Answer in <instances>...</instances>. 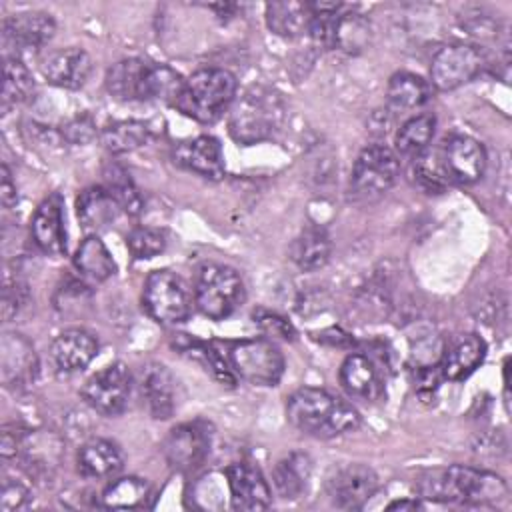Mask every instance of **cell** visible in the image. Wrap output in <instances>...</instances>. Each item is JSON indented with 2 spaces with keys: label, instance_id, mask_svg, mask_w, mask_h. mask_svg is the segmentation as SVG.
<instances>
[{
  "label": "cell",
  "instance_id": "cell-37",
  "mask_svg": "<svg viewBox=\"0 0 512 512\" xmlns=\"http://www.w3.org/2000/svg\"><path fill=\"white\" fill-rule=\"evenodd\" d=\"M150 498V484L144 478L126 476L112 482L102 492V504L106 508H140Z\"/></svg>",
  "mask_w": 512,
  "mask_h": 512
},
{
  "label": "cell",
  "instance_id": "cell-12",
  "mask_svg": "<svg viewBox=\"0 0 512 512\" xmlns=\"http://www.w3.org/2000/svg\"><path fill=\"white\" fill-rule=\"evenodd\" d=\"M212 446V430L204 420L180 424L168 432L162 452L176 470L190 472L204 464Z\"/></svg>",
  "mask_w": 512,
  "mask_h": 512
},
{
  "label": "cell",
  "instance_id": "cell-43",
  "mask_svg": "<svg viewBox=\"0 0 512 512\" xmlns=\"http://www.w3.org/2000/svg\"><path fill=\"white\" fill-rule=\"evenodd\" d=\"M62 134L70 140V142H88L94 136V126L90 120L86 118H76L74 122H70Z\"/></svg>",
  "mask_w": 512,
  "mask_h": 512
},
{
  "label": "cell",
  "instance_id": "cell-32",
  "mask_svg": "<svg viewBox=\"0 0 512 512\" xmlns=\"http://www.w3.org/2000/svg\"><path fill=\"white\" fill-rule=\"evenodd\" d=\"M386 96L394 110H412L430 100V84L412 72H396L388 82Z\"/></svg>",
  "mask_w": 512,
  "mask_h": 512
},
{
  "label": "cell",
  "instance_id": "cell-25",
  "mask_svg": "<svg viewBox=\"0 0 512 512\" xmlns=\"http://www.w3.org/2000/svg\"><path fill=\"white\" fill-rule=\"evenodd\" d=\"M76 464H78V472L84 478L98 480V478H108L116 474L124 464V456L112 440L90 438L78 448Z\"/></svg>",
  "mask_w": 512,
  "mask_h": 512
},
{
  "label": "cell",
  "instance_id": "cell-41",
  "mask_svg": "<svg viewBox=\"0 0 512 512\" xmlns=\"http://www.w3.org/2000/svg\"><path fill=\"white\" fill-rule=\"evenodd\" d=\"M252 318H254V324L260 328V332L266 334L270 340L292 342L296 338L294 326L284 316H280L278 312L258 308V310H254Z\"/></svg>",
  "mask_w": 512,
  "mask_h": 512
},
{
  "label": "cell",
  "instance_id": "cell-34",
  "mask_svg": "<svg viewBox=\"0 0 512 512\" xmlns=\"http://www.w3.org/2000/svg\"><path fill=\"white\" fill-rule=\"evenodd\" d=\"M34 90V78L18 56H4L2 66V110L24 102Z\"/></svg>",
  "mask_w": 512,
  "mask_h": 512
},
{
  "label": "cell",
  "instance_id": "cell-39",
  "mask_svg": "<svg viewBox=\"0 0 512 512\" xmlns=\"http://www.w3.org/2000/svg\"><path fill=\"white\" fill-rule=\"evenodd\" d=\"M104 188L114 196V200L118 202L122 212L130 214V216H138L142 212L144 198L124 168L110 166L104 172Z\"/></svg>",
  "mask_w": 512,
  "mask_h": 512
},
{
  "label": "cell",
  "instance_id": "cell-6",
  "mask_svg": "<svg viewBox=\"0 0 512 512\" xmlns=\"http://www.w3.org/2000/svg\"><path fill=\"white\" fill-rule=\"evenodd\" d=\"M226 362L236 374L254 386H276L284 374V356L270 338H248L226 344Z\"/></svg>",
  "mask_w": 512,
  "mask_h": 512
},
{
  "label": "cell",
  "instance_id": "cell-1",
  "mask_svg": "<svg viewBox=\"0 0 512 512\" xmlns=\"http://www.w3.org/2000/svg\"><path fill=\"white\" fill-rule=\"evenodd\" d=\"M286 418L298 432L314 438L342 436L360 426V414L350 402L314 386L288 396Z\"/></svg>",
  "mask_w": 512,
  "mask_h": 512
},
{
  "label": "cell",
  "instance_id": "cell-45",
  "mask_svg": "<svg viewBox=\"0 0 512 512\" xmlns=\"http://www.w3.org/2000/svg\"><path fill=\"white\" fill-rule=\"evenodd\" d=\"M386 508L388 510H418L420 502L418 500H396V502H390Z\"/></svg>",
  "mask_w": 512,
  "mask_h": 512
},
{
  "label": "cell",
  "instance_id": "cell-35",
  "mask_svg": "<svg viewBox=\"0 0 512 512\" xmlns=\"http://www.w3.org/2000/svg\"><path fill=\"white\" fill-rule=\"evenodd\" d=\"M436 118L434 114H418L406 120L396 132V154L416 158L422 154L434 138Z\"/></svg>",
  "mask_w": 512,
  "mask_h": 512
},
{
  "label": "cell",
  "instance_id": "cell-7",
  "mask_svg": "<svg viewBox=\"0 0 512 512\" xmlns=\"http://www.w3.org/2000/svg\"><path fill=\"white\" fill-rule=\"evenodd\" d=\"M400 172L398 154L384 144H370L360 150L350 174V198L370 202L384 196Z\"/></svg>",
  "mask_w": 512,
  "mask_h": 512
},
{
  "label": "cell",
  "instance_id": "cell-15",
  "mask_svg": "<svg viewBox=\"0 0 512 512\" xmlns=\"http://www.w3.org/2000/svg\"><path fill=\"white\" fill-rule=\"evenodd\" d=\"M140 396L146 404V410L156 420H166L174 414L178 400H176V378L172 372L158 362H150L142 366L138 376Z\"/></svg>",
  "mask_w": 512,
  "mask_h": 512
},
{
  "label": "cell",
  "instance_id": "cell-17",
  "mask_svg": "<svg viewBox=\"0 0 512 512\" xmlns=\"http://www.w3.org/2000/svg\"><path fill=\"white\" fill-rule=\"evenodd\" d=\"M98 354V338L82 328L58 334L50 346V360L58 372L72 374L84 370Z\"/></svg>",
  "mask_w": 512,
  "mask_h": 512
},
{
  "label": "cell",
  "instance_id": "cell-30",
  "mask_svg": "<svg viewBox=\"0 0 512 512\" xmlns=\"http://www.w3.org/2000/svg\"><path fill=\"white\" fill-rule=\"evenodd\" d=\"M330 252H332V242L328 232L322 226H306L294 238L290 248V258L300 270L312 272L326 266V262L330 260Z\"/></svg>",
  "mask_w": 512,
  "mask_h": 512
},
{
  "label": "cell",
  "instance_id": "cell-4",
  "mask_svg": "<svg viewBox=\"0 0 512 512\" xmlns=\"http://www.w3.org/2000/svg\"><path fill=\"white\" fill-rule=\"evenodd\" d=\"M236 90L238 82L232 72L202 68L184 80L174 106L198 122H214L234 104Z\"/></svg>",
  "mask_w": 512,
  "mask_h": 512
},
{
  "label": "cell",
  "instance_id": "cell-13",
  "mask_svg": "<svg viewBox=\"0 0 512 512\" xmlns=\"http://www.w3.org/2000/svg\"><path fill=\"white\" fill-rule=\"evenodd\" d=\"M378 490L376 472L360 462L344 464L332 472L326 482V492L336 508L358 510Z\"/></svg>",
  "mask_w": 512,
  "mask_h": 512
},
{
  "label": "cell",
  "instance_id": "cell-38",
  "mask_svg": "<svg viewBox=\"0 0 512 512\" xmlns=\"http://www.w3.org/2000/svg\"><path fill=\"white\" fill-rule=\"evenodd\" d=\"M184 86V78L166 64H150L146 74L144 100L176 104Z\"/></svg>",
  "mask_w": 512,
  "mask_h": 512
},
{
  "label": "cell",
  "instance_id": "cell-20",
  "mask_svg": "<svg viewBox=\"0 0 512 512\" xmlns=\"http://www.w3.org/2000/svg\"><path fill=\"white\" fill-rule=\"evenodd\" d=\"M2 380L6 386L24 388L32 384L38 372L34 346L22 334H4L0 342Z\"/></svg>",
  "mask_w": 512,
  "mask_h": 512
},
{
  "label": "cell",
  "instance_id": "cell-33",
  "mask_svg": "<svg viewBox=\"0 0 512 512\" xmlns=\"http://www.w3.org/2000/svg\"><path fill=\"white\" fill-rule=\"evenodd\" d=\"M342 10L336 16L332 48H338L348 54H358L370 42V24L362 14H356L352 10L350 12H342Z\"/></svg>",
  "mask_w": 512,
  "mask_h": 512
},
{
  "label": "cell",
  "instance_id": "cell-21",
  "mask_svg": "<svg viewBox=\"0 0 512 512\" xmlns=\"http://www.w3.org/2000/svg\"><path fill=\"white\" fill-rule=\"evenodd\" d=\"M340 384L356 400L376 402L384 394V382L372 358L366 354H350L340 366Z\"/></svg>",
  "mask_w": 512,
  "mask_h": 512
},
{
  "label": "cell",
  "instance_id": "cell-40",
  "mask_svg": "<svg viewBox=\"0 0 512 512\" xmlns=\"http://www.w3.org/2000/svg\"><path fill=\"white\" fill-rule=\"evenodd\" d=\"M166 244V232L154 226H136L126 236V246L136 260H148L162 254L166 250Z\"/></svg>",
  "mask_w": 512,
  "mask_h": 512
},
{
  "label": "cell",
  "instance_id": "cell-10",
  "mask_svg": "<svg viewBox=\"0 0 512 512\" xmlns=\"http://www.w3.org/2000/svg\"><path fill=\"white\" fill-rule=\"evenodd\" d=\"M132 382L130 368L124 362H112L84 382L82 400L102 416H118L128 406Z\"/></svg>",
  "mask_w": 512,
  "mask_h": 512
},
{
  "label": "cell",
  "instance_id": "cell-42",
  "mask_svg": "<svg viewBox=\"0 0 512 512\" xmlns=\"http://www.w3.org/2000/svg\"><path fill=\"white\" fill-rule=\"evenodd\" d=\"M26 500H28V490L20 482L4 478L2 490H0V510L2 512L16 510V508L24 506Z\"/></svg>",
  "mask_w": 512,
  "mask_h": 512
},
{
  "label": "cell",
  "instance_id": "cell-26",
  "mask_svg": "<svg viewBox=\"0 0 512 512\" xmlns=\"http://www.w3.org/2000/svg\"><path fill=\"white\" fill-rule=\"evenodd\" d=\"M122 208L104 186H88L76 198V214L86 230H104L120 216Z\"/></svg>",
  "mask_w": 512,
  "mask_h": 512
},
{
  "label": "cell",
  "instance_id": "cell-23",
  "mask_svg": "<svg viewBox=\"0 0 512 512\" xmlns=\"http://www.w3.org/2000/svg\"><path fill=\"white\" fill-rule=\"evenodd\" d=\"M176 162L208 180H220L226 170L222 146L214 136H198L180 144L176 150Z\"/></svg>",
  "mask_w": 512,
  "mask_h": 512
},
{
  "label": "cell",
  "instance_id": "cell-28",
  "mask_svg": "<svg viewBox=\"0 0 512 512\" xmlns=\"http://www.w3.org/2000/svg\"><path fill=\"white\" fill-rule=\"evenodd\" d=\"M312 476V460L304 452H290L276 462L272 470V482L280 498L296 500L304 494Z\"/></svg>",
  "mask_w": 512,
  "mask_h": 512
},
{
  "label": "cell",
  "instance_id": "cell-16",
  "mask_svg": "<svg viewBox=\"0 0 512 512\" xmlns=\"http://www.w3.org/2000/svg\"><path fill=\"white\" fill-rule=\"evenodd\" d=\"M2 30L4 42L12 44L16 50H38L52 40L56 22L46 12L28 10L8 16L2 24Z\"/></svg>",
  "mask_w": 512,
  "mask_h": 512
},
{
  "label": "cell",
  "instance_id": "cell-29",
  "mask_svg": "<svg viewBox=\"0 0 512 512\" xmlns=\"http://www.w3.org/2000/svg\"><path fill=\"white\" fill-rule=\"evenodd\" d=\"M174 348L180 350V354L188 356L190 360L198 362L206 372H210L222 386H234L236 384V374L226 362L224 352H220L214 344L202 342L198 338H192L188 334H180L174 342Z\"/></svg>",
  "mask_w": 512,
  "mask_h": 512
},
{
  "label": "cell",
  "instance_id": "cell-3",
  "mask_svg": "<svg viewBox=\"0 0 512 512\" xmlns=\"http://www.w3.org/2000/svg\"><path fill=\"white\" fill-rule=\"evenodd\" d=\"M284 116L286 106L278 92L252 86L232 104L228 132L238 144H258L270 140L280 130Z\"/></svg>",
  "mask_w": 512,
  "mask_h": 512
},
{
  "label": "cell",
  "instance_id": "cell-19",
  "mask_svg": "<svg viewBox=\"0 0 512 512\" xmlns=\"http://www.w3.org/2000/svg\"><path fill=\"white\" fill-rule=\"evenodd\" d=\"M92 72V60L86 50L70 46V48H60L52 52L44 64H42V74L44 78L58 88L66 90H78L86 84L88 76Z\"/></svg>",
  "mask_w": 512,
  "mask_h": 512
},
{
  "label": "cell",
  "instance_id": "cell-44",
  "mask_svg": "<svg viewBox=\"0 0 512 512\" xmlns=\"http://www.w3.org/2000/svg\"><path fill=\"white\" fill-rule=\"evenodd\" d=\"M0 200L4 204V208H10L18 202V194H16V184L12 180L10 168L6 164H2V176H0Z\"/></svg>",
  "mask_w": 512,
  "mask_h": 512
},
{
  "label": "cell",
  "instance_id": "cell-11",
  "mask_svg": "<svg viewBox=\"0 0 512 512\" xmlns=\"http://www.w3.org/2000/svg\"><path fill=\"white\" fill-rule=\"evenodd\" d=\"M486 66L484 52L468 42H452L442 46L430 64L432 84L446 92L474 80Z\"/></svg>",
  "mask_w": 512,
  "mask_h": 512
},
{
  "label": "cell",
  "instance_id": "cell-2",
  "mask_svg": "<svg viewBox=\"0 0 512 512\" xmlns=\"http://www.w3.org/2000/svg\"><path fill=\"white\" fill-rule=\"evenodd\" d=\"M418 492L422 498L434 502L484 506L502 502L508 496V486L494 472L454 464L426 472L418 480Z\"/></svg>",
  "mask_w": 512,
  "mask_h": 512
},
{
  "label": "cell",
  "instance_id": "cell-8",
  "mask_svg": "<svg viewBox=\"0 0 512 512\" xmlns=\"http://www.w3.org/2000/svg\"><path fill=\"white\" fill-rule=\"evenodd\" d=\"M142 306L154 322L174 326L188 320L192 312V294L182 276L162 268L146 276Z\"/></svg>",
  "mask_w": 512,
  "mask_h": 512
},
{
  "label": "cell",
  "instance_id": "cell-5",
  "mask_svg": "<svg viewBox=\"0 0 512 512\" xmlns=\"http://www.w3.org/2000/svg\"><path fill=\"white\" fill-rule=\"evenodd\" d=\"M246 300L242 276L226 264H204L194 284V304L210 320H226Z\"/></svg>",
  "mask_w": 512,
  "mask_h": 512
},
{
  "label": "cell",
  "instance_id": "cell-18",
  "mask_svg": "<svg viewBox=\"0 0 512 512\" xmlns=\"http://www.w3.org/2000/svg\"><path fill=\"white\" fill-rule=\"evenodd\" d=\"M30 234L34 244L48 256H60L66 252V230L62 216V198L52 194L40 202L32 216Z\"/></svg>",
  "mask_w": 512,
  "mask_h": 512
},
{
  "label": "cell",
  "instance_id": "cell-24",
  "mask_svg": "<svg viewBox=\"0 0 512 512\" xmlns=\"http://www.w3.org/2000/svg\"><path fill=\"white\" fill-rule=\"evenodd\" d=\"M314 18L312 2L276 0L266 4V24L270 32L282 38H298L310 32Z\"/></svg>",
  "mask_w": 512,
  "mask_h": 512
},
{
  "label": "cell",
  "instance_id": "cell-9",
  "mask_svg": "<svg viewBox=\"0 0 512 512\" xmlns=\"http://www.w3.org/2000/svg\"><path fill=\"white\" fill-rule=\"evenodd\" d=\"M432 156L448 184H474L482 178L486 168L484 146L464 134L446 136Z\"/></svg>",
  "mask_w": 512,
  "mask_h": 512
},
{
  "label": "cell",
  "instance_id": "cell-31",
  "mask_svg": "<svg viewBox=\"0 0 512 512\" xmlns=\"http://www.w3.org/2000/svg\"><path fill=\"white\" fill-rule=\"evenodd\" d=\"M74 266L84 278L92 282H104L116 274V262L112 254L108 252L106 244L94 234L86 236L76 248Z\"/></svg>",
  "mask_w": 512,
  "mask_h": 512
},
{
  "label": "cell",
  "instance_id": "cell-14",
  "mask_svg": "<svg viewBox=\"0 0 512 512\" xmlns=\"http://www.w3.org/2000/svg\"><path fill=\"white\" fill-rule=\"evenodd\" d=\"M230 500L234 510H266L272 502V492L262 472L248 462H234L226 468Z\"/></svg>",
  "mask_w": 512,
  "mask_h": 512
},
{
  "label": "cell",
  "instance_id": "cell-36",
  "mask_svg": "<svg viewBox=\"0 0 512 512\" xmlns=\"http://www.w3.org/2000/svg\"><path fill=\"white\" fill-rule=\"evenodd\" d=\"M150 138V128L140 120H120L104 128L102 144L112 154L132 152L144 146Z\"/></svg>",
  "mask_w": 512,
  "mask_h": 512
},
{
  "label": "cell",
  "instance_id": "cell-27",
  "mask_svg": "<svg viewBox=\"0 0 512 512\" xmlns=\"http://www.w3.org/2000/svg\"><path fill=\"white\" fill-rule=\"evenodd\" d=\"M148 62L140 58H126L112 64L106 72V90L112 98L122 102L144 100Z\"/></svg>",
  "mask_w": 512,
  "mask_h": 512
},
{
  "label": "cell",
  "instance_id": "cell-22",
  "mask_svg": "<svg viewBox=\"0 0 512 512\" xmlns=\"http://www.w3.org/2000/svg\"><path fill=\"white\" fill-rule=\"evenodd\" d=\"M486 342L478 334H464L456 338L442 354L440 374L444 380H466L484 360Z\"/></svg>",
  "mask_w": 512,
  "mask_h": 512
}]
</instances>
